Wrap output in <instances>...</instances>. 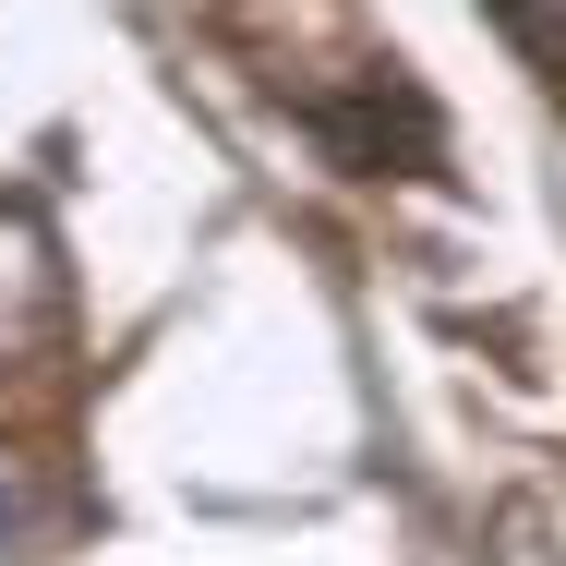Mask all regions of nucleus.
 Masks as SVG:
<instances>
[{"label":"nucleus","instance_id":"1","mask_svg":"<svg viewBox=\"0 0 566 566\" xmlns=\"http://www.w3.org/2000/svg\"><path fill=\"white\" fill-rule=\"evenodd\" d=\"M36 531H49V494H36V470H24V458L0 447V555H24Z\"/></svg>","mask_w":566,"mask_h":566}]
</instances>
